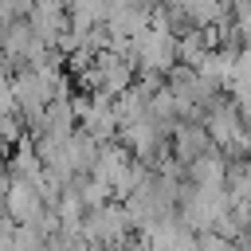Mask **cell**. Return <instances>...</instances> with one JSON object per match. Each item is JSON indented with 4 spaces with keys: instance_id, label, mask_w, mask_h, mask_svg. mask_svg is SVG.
I'll return each instance as SVG.
<instances>
[{
    "instance_id": "3",
    "label": "cell",
    "mask_w": 251,
    "mask_h": 251,
    "mask_svg": "<svg viewBox=\"0 0 251 251\" xmlns=\"http://www.w3.org/2000/svg\"><path fill=\"white\" fill-rule=\"evenodd\" d=\"M184 176L196 188H224V180H227V157L220 149H208L204 157H196V161L184 165Z\"/></svg>"
},
{
    "instance_id": "6",
    "label": "cell",
    "mask_w": 251,
    "mask_h": 251,
    "mask_svg": "<svg viewBox=\"0 0 251 251\" xmlns=\"http://www.w3.org/2000/svg\"><path fill=\"white\" fill-rule=\"evenodd\" d=\"M231 86H251V47H239V51H235V63H231Z\"/></svg>"
},
{
    "instance_id": "7",
    "label": "cell",
    "mask_w": 251,
    "mask_h": 251,
    "mask_svg": "<svg viewBox=\"0 0 251 251\" xmlns=\"http://www.w3.org/2000/svg\"><path fill=\"white\" fill-rule=\"evenodd\" d=\"M196 251H239V247L227 243V239L216 235V231H200V235H196Z\"/></svg>"
},
{
    "instance_id": "5",
    "label": "cell",
    "mask_w": 251,
    "mask_h": 251,
    "mask_svg": "<svg viewBox=\"0 0 251 251\" xmlns=\"http://www.w3.org/2000/svg\"><path fill=\"white\" fill-rule=\"evenodd\" d=\"M133 165V153L126 149V145H118V141H106V145H98V157H94V169H90V176L94 180H106V184H114L126 169Z\"/></svg>"
},
{
    "instance_id": "4",
    "label": "cell",
    "mask_w": 251,
    "mask_h": 251,
    "mask_svg": "<svg viewBox=\"0 0 251 251\" xmlns=\"http://www.w3.org/2000/svg\"><path fill=\"white\" fill-rule=\"evenodd\" d=\"M235 51H239V43L212 47V51H204V59H200L192 71H196L200 78L216 82V86H231V63H235Z\"/></svg>"
},
{
    "instance_id": "2",
    "label": "cell",
    "mask_w": 251,
    "mask_h": 251,
    "mask_svg": "<svg viewBox=\"0 0 251 251\" xmlns=\"http://www.w3.org/2000/svg\"><path fill=\"white\" fill-rule=\"evenodd\" d=\"M169 145H173V161H180V165H188V161H196V157H204L212 149V141H208V133H204L200 122L173 126L169 129Z\"/></svg>"
},
{
    "instance_id": "1",
    "label": "cell",
    "mask_w": 251,
    "mask_h": 251,
    "mask_svg": "<svg viewBox=\"0 0 251 251\" xmlns=\"http://www.w3.org/2000/svg\"><path fill=\"white\" fill-rule=\"evenodd\" d=\"M39 212H43V200H39L35 184H31V180H24V176H8V192H4V216H8L12 224L31 227V224L39 220Z\"/></svg>"
}]
</instances>
